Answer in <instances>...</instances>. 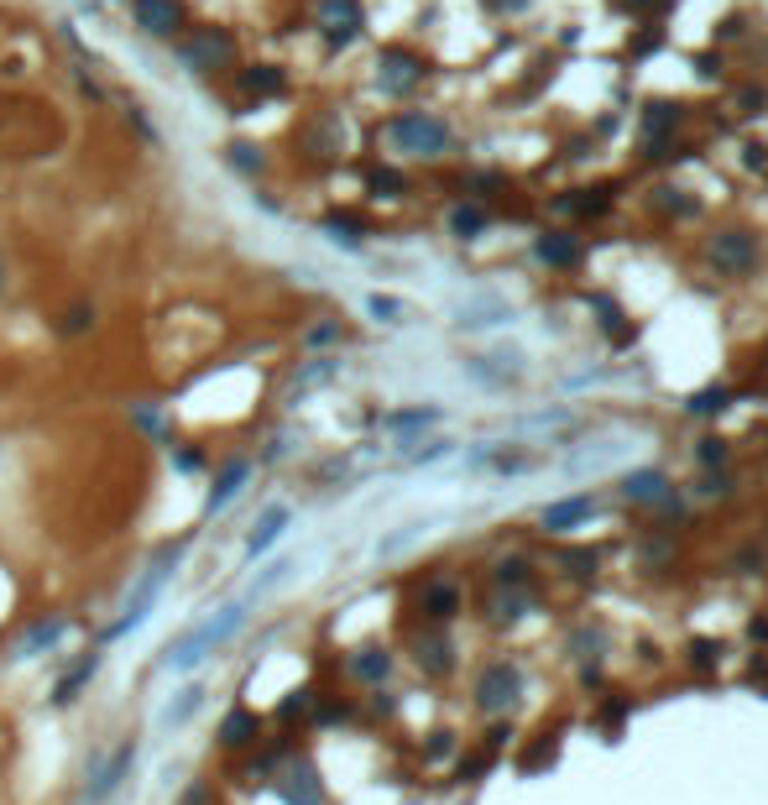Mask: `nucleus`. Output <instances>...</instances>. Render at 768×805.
Listing matches in <instances>:
<instances>
[{
  "mask_svg": "<svg viewBox=\"0 0 768 805\" xmlns=\"http://www.w3.org/2000/svg\"><path fill=\"white\" fill-rule=\"evenodd\" d=\"M246 471H251V466H246V460H230V466H225V471L215 476V487H209V513H220V508H225V502H230V497H236V492H241V481H246Z\"/></svg>",
  "mask_w": 768,
  "mask_h": 805,
  "instance_id": "nucleus-18",
  "label": "nucleus"
},
{
  "mask_svg": "<svg viewBox=\"0 0 768 805\" xmlns=\"http://www.w3.org/2000/svg\"><path fill=\"white\" fill-rule=\"evenodd\" d=\"M377 68H382L377 79H382V89H387V95H403V89H413L418 79H424V63H418L413 53H403V48H387Z\"/></svg>",
  "mask_w": 768,
  "mask_h": 805,
  "instance_id": "nucleus-9",
  "label": "nucleus"
},
{
  "mask_svg": "<svg viewBox=\"0 0 768 805\" xmlns=\"http://www.w3.org/2000/svg\"><path fill=\"white\" fill-rule=\"evenodd\" d=\"M387 670H392V659H387L382 649H361V654L351 659V675H356V680H366V685L387 680Z\"/></svg>",
  "mask_w": 768,
  "mask_h": 805,
  "instance_id": "nucleus-23",
  "label": "nucleus"
},
{
  "mask_svg": "<svg viewBox=\"0 0 768 805\" xmlns=\"http://www.w3.org/2000/svg\"><path fill=\"white\" fill-rule=\"evenodd\" d=\"M549 758H554V738H544V743L533 748V753H523V769H544Z\"/></svg>",
  "mask_w": 768,
  "mask_h": 805,
  "instance_id": "nucleus-31",
  "label": "nucleus"
},
{
  "mask_svg": "<svg viewBox=\"0 0 768 805\" xmlns=\"http://www.w3.org/2000/svg\"><path fill=\"white\" fill-rule=\"evenodd\" d=\"M455 607H460V591H455L450 581H434V586L424 591V612L434 617V623H450Z\"/></svg>",
  "mask_w": 768,
  "mask_h": 805,
  "instance_id": "nucleus-21",
  "label": "nucleus"
},
{
  "mask_svg": "<svg viewBox=\"0 0 768 805\" xmlns=\"http://www.w3.org/2000/svg\"><path fill=\"white\" fill-rule=\"evenodd\" d=\"M539 257L549 267H575L580 262V241L570 236V230H544V236H539Z\"/></svg>",
  "mask_w": 768,
  "mask_h": 805,
  "instance_id": "nucleus-15",
  "label": "nucleus"
},
{
  "mask_svg": "<svg viewBox=\"0 0 768 805\" xmlns=\"http://www.w3.org/2000/svg\"><path fill=\"white\" fill-rule=\"evenodd\" d=\"M523 570H528L523 560H507V565L497 570V586H518V581H523Z\"/></svg>",
  "mask_w": 768,
  "mask_h": 805,
  "instance_id": "nucleus-32",
  "label": "nucleus"
},
{
  "mask_svg": "<svg viewBox=\"0 0 768 805\" xmlns=\"http://www.w3.org/2000/svg\"><path fill=\"white\" fill-rule=\"evenodd\" d=\"M288 508H283V502H277V508H267L262 518H256V528H251V539H246V555H262V549H272L277 544V534H283V528H288Z\"/></svg>",
  "mask_w": 768,
  "mask_h": 805,
  "instance_id": "nucleus-13",
  "label": "nucleus"
},
{
  "mask_svg": "<svg viewBox=\"0 0 768 805\" xmlns=\"http://www.w3.org/2000/svg\"><path fill=\"white\" fill-rule=\"evenodd\" d=\"M230 58V37L225 32H204L194 48H189V63L194 68H209V63H225Z\"/></svg>",
  "mask_w": 768,
  "mask_h": 805,
  "instance_id": "nucleus-22",
  "label": "nucleus"
},
{
  "mask_svg": "<svg viewBox=\"0 0 768 805\" xmlns=\"http://www.w3.org/2000/svg\"><path fill=\"white\" fill-rule=\"evenodd\" d=\"M319 27L330 42H351L361 32V0H319Z\"/></svg>",
  "mask_w": 768,
  "mask_h": 805,
  "instance_id": "nucleus-8",
  "label": "nucleus"
},
{
  "mask_svg": "<svg viewBox=\"0 0 768 805\" xmlns=\"http://www.w3.org/2000/svg\"><path fill=\"white\" fill-rule=\"evenodd\" d=\"M591 518V497H570V502H554V508L544 513V528L549 534H570L575 523Z\"/></svg>",
  "mask_w": 768,
  "mask_h": 805,
  "instance_id": "nucleus-16",
  "label": "nucleus"
},
{
  "mask_svg": "<svg viewBox=\"0 0 768 805\" xmlns=\"http://www.w3.org/2000/svg\"><path fill=\"white\" fill-rule=\"evenodd\" d=\"M371 314H382V319H392V314H398V304H392V298H371Z\"/></svg>",
  "mask_w": 768,
  "mask_h": 805,
  "instance_id": "nucleus-36",
  "label": "nucleus"
},
{
  "mask_svg": "<svg viewBox=\"0 0 768 805\" xmlns=\"http://www.w3.org/2000/svg\"><path fill=\"white\" fill-rule=\"evenodd\" d=\"M0 293H6V257H0Z\"/></svg>",
  "mask_w": 768,
  "mask_h": 805,
  "instance_id": "nucleus-38",
  "label": "nucleus"
},
{
  "mask_svg": "<svg viewBox=\"0 0 768 805\" xmlns=\"http://www.w3.org/2000/svg\"><path fill=\"white\" fill-rule=\"evenodd\" d=\"M262 738V722H256V711H246V706H236L230 717L220 722V743L225 748H246V743H256Z\"/></svg>",
  "mask_w": 768,
  "mask_h": 805,
  "instance_id": "nucleus-14",
  "label": "nucleus"
},
{
  "mask_svg": "<svg viewBox=\"0 0 768 805\" xmlns=\"http://www.w3.org/2000/svg\"><path fill=\"white\" fill-rule=\"evenodd\" d=\"M89 325H95V309H68V319H63V335H79V330H89Z\"/></svg>",
  "mask_w": 768,
  "mask_h": 805,
  "instance_id": "nucleus-29",
  "label": "nucleus"
},
{
  "mask_svg": "<svg viewBox=\"0 0 768 805\" xmlns=\"http://www.w3.org/2000/svg\"><path fill=\"white\" fill-rule=\"evenodd\" d=\"M659 42H664V32H643V37L633 42V53H648V48H659Z\"/></svg>",
  "mask_w": 768,
  "mask_h": 805,
  "instance_id": "nucleus-34",
  "label": "nucleus"
},
{
  "mask_svg": "<svg viewBox=\"0 0 768 805\" xmlns=\"http://www.w3.org/2000/svg\"><path fill=\"white\" fill-rule=\"evenodd\" d=\"M131 758H136V743H121L110 753V764L95 774V790H89V800H105V795H115L121 790V779H126V769H131Z\"/></svg>",
  "mask_w": 768,
  "mask_h": 805,
  "instance_id": "nucleus-12",
  "label": "nucleus"
},
{
  "mask_svg": "<svg viewBox=\"0 0 768 805\" xmlns=\"http://www.w3.org/2000/svg\"><path fill=\"white\" fill-rule=\"evenodd\" d=\"M371 189L387 194V199H398V194L408 189V178H403V173H392V168H377V173H371Z\"/></svg>",
  "mask_w": 768,
  "mask_h": 805,
  "instance_id": "nucleus-27",
  "label": "nucleus"
},
{
  "mask_svg": "<svg viewBox=\"0 0 768 805\" xmlns=\"http://www.w3.org/2000/svg\"><path fill=\"white\" fill-rule=\"evenodd\" d=\"M131 16H136V27L152 32V37H173V32H178V21H183L178 0H136Z\"/></svg>",
  "mask_w": 768,
  "mask_h": 805,
  "instance_id": "nucleus-10",
  "label": "nucleus"
},
{
  "mask_svg": "<svg viewBox=\"0 0 768 805\" xmlns=\"http://www.w3.org/2000/svg\"><path fill=\"white\" fill-rule=\"evenodd\" d=\"M392 142H398L403 152H413V157H439L450 147V126L424 115V110H408V115L392 121Z\"/></svg>",
  "mask_w": 768,
  "mask_h": 805,
  "instance_id": "nucleus-3",
  "label": "nucleus"
},
{
  "mask_svg": "<svg viewBox=\"0 0 768 805\" xmlns=\"http://www.w3.org/2000/svg\"><path fill=\"white\" fill-rule=\"evenodd\" d=\"M241 84H246V95H256V100H267V95H283V68H272V63H256V68H246V74H241Z\"/></svg>",
  "mask_w": 768,
  "mask_h": 805,
  "instance_id": "nucleus-20",
  "label": "nucleus"
},
{
  "mask_svg": "<svg viewBox=\"0 0 768 805\" xmlns=\"http://www.w3.org/2000/svg\"><path fill=\"white\" fill-rule=\"evenodd\" d=\"M450 230H455V236H465V241L481 236V230H486V210H476V204H460V210L450 215Z\"/></svg>",
  "mask_w": 768,
  "mask_h": 805,
  "instance_id": "nucleus-25",
  "label": "nucleus"
},
{
  "mask_svg": "<svg viewBox=\"0 0 768 805\" xmlns=\"http://www.w3.org/2000/svg\"><path fill=\"white\" fill-rule=\"evenodd\" d=\"M622 492L633 502H664V476L659 471H638V476L622 481Z\"/></svg>",
  "mask_w": 768,
  "mask_h": 805,
  "instance_id": "nucleus-24",
  "label": "nucleus"
},
{
  "mask_svg": "<svg viewBox=\"0 0 768 805\" xmlns=\"http://www.w3.org/2000/svg\"><path fill=\"white\" fill-rule=\"evenodd\" d=\"M277 795H283V805H324V785L309 758H298V764L277 774Z\"/></svg>",
  "mask_w": 768,
  "mask_h": 805,
  "instance_id": "nucleus-5",
  "label": "nucleus"
},
{
  "mask_svg": "<svg viewBox=\"0 0 768 805\" xmlns=\"http://www.w3.org/2000/svg\"><path fill=\"white\" fill-rule=\"evenodd\" d=\"M721 403H727V393H721V387H711V393H695V398H690V413H716Z\"/></svg>",
  "mask_w": 768,
  "mask_h": 805,
  "instance_id": "nucleus-30",
  "label": "nucleus"
},
{
  "mask_svg": "<svg viewBox=\"0 0 768 805\" xmlns=\"http://www.w3.org/2000/svg\"><path fill=\"white\" fill-rule=\"evenodd\" d=\"M659 204H664V210H685V199H680V189H659Z\"/></svg>",
  "mask_w": 768,
  "mask_h": 805,
  "instance_id": "nucleus-35",
  "label": "nucleus"
},
{
  "mask_svg": "<svg viewBox=\"0 0 768 805\" xmlns=\"http://www.w3.org/2000/svg\"><path fill=\"white\" fill-rule=\"evenodd\" d=\"M565 215H601L612 204V189H575V194H560L554 199Z\"/></svg>",
  "mask_w": 768,
  "mask_h": 805,
  "instance_id": "nucleus-19",
  "label": "nucleus"
},
{
  "mask_svg": "<svg viewBox=\"0 0 768 805\" xmlns=\"http://www.w3.org/2000/svg\"><path fill=\"white\" fill-rule=\"evenodd\" d=\"M68 638V617H37V623L27 628V633H21V643H16V654L11 659H37V654H53L58 649V643Z\"/></svg>",
  "mask_w": 768,
  "mask_h": 805,
  "instance_id": "nucleus-6",
  "label": "nucleus"
},
{
  "mask_svg": "<svg viewBox=\"0 0 768 805\" xmlns=\"http://www.w3.org/2000/svg\"><path fill=\"white\" fill-rule=\"evenodd\" d=\"M674 121H680V115H674V105H648V110H643V126H648V136H664V131H674Z\"/></svg>",
  "mask_w": 768,
  "mask_h": 805,
  "instance_id": "nucleus-26",
  "label": "nucleus"
},
{
  "mask_svg": "<svg viewBox=\"0 0 768 805\" xmlns=\"http://www.w3.org/2000/svg\"><path fill=\"white\" fill-rule=\"evenodd\" d=\"M95 670H100V659H95V654H89V659H79L74 670H68V675L53 685V701H58V706H74V701H79V690H84L89 680H95Z\"/></svg>",
  "mask_w": 768,
  "mask_h": 805,
  "instance_id": "nucleus-17",
  "label": "nucleus"
},
{
  "mask_svg": "<svg viewBox=\"0 0 768 805\" xmlns=\"http://www.w3.org/2000/svg\"><path fill=\"white\" fill-rule=\"evenodd\" d=\"M518 696H523V675L512 670V664H486V675H481V685H476L481 711H507Z\"/></svg>",
  "mask_w": 768,
  "mask_h": 805,
  "instance_id": "nucleus-4",
  "label": "nucleus"
},
{
  "mask_svg": "<svg viewBox=\"0 0 768 805\" xmlns=\"http://www.w3.org/2000/svg\"><path fill=\"white\" fill-rule=\"evenodd\" d=\"M204 706V685H189V690H178V701H168L157 711V727L162 732H178V727H189V717Z\"/></svg>",
  "mask_w": 768,
  "mask_h": 805,
  "instance_id": "nucleus-11",
  "label": "nucleus"
},
{
  "mask_svg": "<svg viewBox=\"0 0 768 805\" xmlns=\"http://www.w3.org/2000/svg\"><path fill=\"white\" fill-rule=\"evenodd\" d=\"M612 6H622V11H664V6H674V0H612Z\"/></svg>",
  "mask_w": 768,
  "mask_h": 805,
  "instance_id": "nucleus-33",
  "label": "nucleus"
},
{
  "mask_svg": "<svg viewBox=\"0 0 768 805\" xmlns=\"http://www.w3.org/2000/svg\"><path fill=\"white\" fill-rule=\"evenodd\" d=\"M418 664H429V670H445V664H450V643H424Z\"/></svg>",
  "mask_w": 768,
  "mask_h": 805,
  "instance_id": "nucleus-28",
  "label": "nucleus"
},
{
  "mask_svg": "<svg viewBox=\"0 0 768 805\" xmlns=\"http://www.w3.org/2000/svg\"><path fill=\"white\" fill-rule=\"evenodd\" d=\"M492 6H502V11H518V6H523V0H492Z\"/></svg>",
  "mask_w": 768,
  "mask_h": 805,
  "instance_id": "nucleus-37",
  "label": "nucleus"
},
{
  "mask_svg": "<svg viewBox=\"0 0 768 805\" xmlns=\"http://www.w3.org/2000/svg\"><path fill=\"white\" fill-rule=\"evenodd\" d=\"M241 617H246V607H220V617H204V623H194L178 643H168V654H162V670H194L199 659H209L215 649H225L230 633L241 628Z\"/></svg>",
  "mask_w": 768,
  "mask_h": 805,
  "instance_id": "nucleus-1",
  "label": "nucleus"
},
{
  "mask_svg": "<svg viewBox=\"0 0 768 805\" xmlns=\"http://www.w3.org/2000/svg\"><path fill=\"white\" fill-rule=\"evenodd\" d=\"M753 257H758V246H753L748 230H721V236L711 241V262H716L721 272H748Z\"/></svg>",
  "mask_w": 768,
  "mask_h": 805,
  "instance_id": "nucleus-7",
  "label": "nucleus"
},
{
  "mask_svg": "<svg viewBox=\"0 0 768 805\" xmlns=\"http://www.w3.org/2000/svg\"><path fill=\"white\" fill-rule=\"evenodd\" d=\"M178 555H183V549L173 544V549H162V555L142 570V581H136L131 586V596H126V607H121V617H115V628H110V638H121L126 628H136V623H142V617L157 607V596H162V586H168L173 581V570H178Z\"/></svg>",
  "mask_w": 768,
  "mask_h": 805,
  "instance_id": "nucleus-2",
  "label": "nucleus"
}]
</instances>
